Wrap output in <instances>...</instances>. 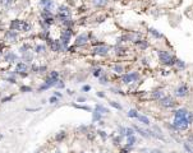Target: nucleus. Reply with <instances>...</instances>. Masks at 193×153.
I'll return each instance as SVG.
<instances>
[{"label": "nucleus", "mask_w": 193, "mask_h": 153, "mask_svg": "<svg viewBox=\"0 0 193 153\" xmlns=\"http://www.w3.org/2000/svg\"><path fill=\"white\" fill-rule=\"evenodd\" d=\"M10 30L12 31H18V30L28 31L30 30V24L24 23L23 21H18V19H15V21H13L10 23Z\"/></svg>", "instance_id": "f257e3e1"}, {"label": "nucleus", "mask_w": 193, "mask_h": 153, "mask_svg": "<svg viewBox=\"0 0 193 153\" xmlns=\"http://www.w3.org/2000/svg\"><path fill=\"white\" fill-rule=\"evenodd\" d=\"M159 57H160V61L162 64H166V65H171V64L175 63L174 57L166 52V51H159Z\"/></svg>", "instance_id": "f03ea898"}, {"label": "nucleus", "mask_w": 193, "mask_h": 153, "mask_svg": "<svg viewBox=\"0 0 193 153\" xmlns=\"http://www.w3.org/2000/svg\"><path fill=\"white\" fill-rule=\"evenodd\" d=\"M173 124H174V128H176L178 130H185L189 126V121L187 119H175Z\"/></svg>", "instance_id": "7ed1b4c3"}, {"label": "nucleus", "mask_w": 193, "mask_h": 153, "mask_svg": "<svg viewBox=\"0 0 193 153\" xmlns=\"http://www.w3.org/2000/svg\"><path fill=\"white\" fill-rule=\"evenodd\" d=\"M175 119H187L188 120V115L189 111L185 110V108H179V110L175 111Z\"/></svg>", "instance_id": "20e7f679"}, {"label": "nucleus", "mask_w": 193, "mask_h": 153, "mask_svg": "<svg viewBox=\"0 0 193 153\" xmlns=\"http://www.w3.org/2000/svg\"><path fill=\"white\" fill-rule=\"evenodd\" d=\"M137 79H138V74H137V73H131V74H125L123 76V82L127 83V84H129V83L137 81Z\"/></svg>", "instance_id": "39448f33"}, {"label": "nucleus", "mask_w": 193, "mask_h": 153, "mask_svg": "<svg viewBox=\"0 0 193 153\" xmlns=\"http://www.w3.org/2000/svg\"><path fill=\"white\" fill-rule=\"evenodd\" d=\"M188 94V87L187 85H181L178 89L175 91V96H178V97H184V96Z\"/></svg>", "instance_id": "423d86ee"}, {"label": "nucleus", "mask_w": 193, "mask_h": 153, "mask_svg": "<svg viewBox=\"0 0 193 153\" xmlns=\"http://www.w3.org/2000/svg\"><path fill=\"white\" fill-rule=\"evenodd\" d=\"M161 105L164 107H173L175 105V102L171 97H162L161 98Z\"/></svg>", "instance_id": "0eeeda50"}, {"label": "nucleus", "mask_w": 193, "mask_h": 153, "mask_svg": "<svg viewBox=\"0 0 193 153\" xmlns=\"http://www.w3.org/2000/svg\"><path fill=\"white\" fill-rule=\"evenodd\" d=\"M59 17L60 18H69L70 17V10L67 6H60L59 8Z\"/></svg>", "instance_id": "6e6552de"}, {"label": "nucleus", "mask_w": 193, "mask_h": 153, "mask_svg": "<svg viewBox=\"0 0 193 153\" xmlns=\"http://www.w3.org/2000/svg\"><path fill=\"white\" fill-rule=\"evenodd\" d=\"M108 51H109V47L108 46H100V47H95V49H94V52L97 54V55H101V56L106 55V54H108Z\"/></svg>", "instance_id": "1a4fd4ad"}, {"label": "nucleus", "mask_w": 193, "mask_h": 153, "mask_svg": "<svg viewBox=\"0 0 193 153\" xmlns=\"http://www.w3.org/2000/svg\"><path fill=\"white\" fill-rule=\"evenodd\" d=\"M87 41H88L87 34H81V36H78V37H77L76 43L78 45V46H81V45H85L86 42H87Z\"/></svg>", "instance_id": "9d476101"}, {"label": "nucleus", "mask_w": 193, "mask_h": 153, "mask_svg": "<svg viewBox=\"0 0 193 153\" xmlns=\"http://www.w3.org/2000/svg\"><path fill=\"white\" fill-rule=\"evenodd\" d=\"M42 19H44V21H46L47 23H51V22H53V14H51L49 10H45L42 13Z\"/></svg>", "instance_id": "9b49d317"}, {"label": "nucleus", "mask_w": 193, "mask_h": 153, "mask_svg": "<svg viewBox=\"0 0 193 153\" xmlns=\"http://www.w3.org/2000/svg\"><path fill=\"white\" fill-rule=\"evenodd\" d=\"M41 5L45 6V10H49L50 8L54 6V3L53 0H41Z\"/></svg>", "instance_id": "f8f14e48"}, {"label": "nucleus", "mask_w": 193, "mask_h": 153, "mask_svg": "<svg viewBox=\"0 0 193 153\" xmlns=\"http://www.w3.org/2000/svg\"><path fill=\"white\" fill-rule=\"evenodd\" d=\"M6 40H9V41H15V40H17V33H15V32L14 31H9L8 32V33H6Z\"/></svg>", "instance_id": "ddd939ff"}, {"label": "nucleus", "mask_w": 193, "mask_h": 153, "mask_svg": "<svg viewBox=\"0 0 193 153\" xmlns=\"http://www.w3.org/2000/svg\"><path fill=\"white\" fill-rule=\"evenodd\" d=\"M50 47H51V50H53V51H59V50H62V46H60V43L58 42V41H53V42L50 43Z\"/></svg>", "instance_id": "4468645a"}, {"label": "nucleus", "mask_w": 193, "mask_h": 153, "mask_svg": "<svg viewBox=\"0 0 193 153\" xmlns=\"http://www.w3.org/2000/svg\"><path fill=\"white\" fill-rule=\"evenodd\" d=\"M27 72V65L24 63H19L17 65V73H24Z\"/></svg>", "instance_id": "2eb2a0df"}, {"label": "nucleus", "mask_w": 193, "mask_h": 153, "mask_svg": "<svg viewBox=\"0 0 193 153\" xmlns=\"http://www.w3.org/2000/svg\"><path fill=\"white\" fill-rule=\"evenodd\" d=\"M108 4V0H94L95 6H105Z\"/></svg>", "instance_id": "dca6fc26"}, {"label": "nucleus", "mask_w": 193, "mask_h": 153, "mask_svg": "<svg viewBox=\"0 0 193 153\" xmlns=\"http://www.w3.org/2000/svg\"><path fill=\"white\" fill-rule=\"evenodd\" d=\"M96 111H100V114H108L109 112L108 108L101 106V105H97V106H96Z\"/></svg>", "instance_id": "f3484780"}, {"label": "nucleus", "mask_w": 193, "mask_h": 153, "mask_svg": "<svg viewBox=\"0 0 193 153\" xmlns=\"http://www.w3.org/2000/svg\"><path fill=\"white\" fill-rule=\"evenodd\" d=\"M5 59H6V61H14V60L17 59V56H15V54H12V52H9L8 55L5 56Z\"/></svg>", "instance_id": "a211bd4d"}, {"label": "nucleus", "mask_w": 193, "mask_h": 153, "mask_svg": "<svg viewBox=\"0 0 193 153\" xmlns=\"http://www.w3.org/2000/svg\"><path fill=\"white\" fill-rule=\"evenodd\" d=\"M134 142H136V136H134V135H131V136H128V142H127L128 147L133 145V144H134Z\"/></svg>", "instance_id": "6ab92c4d"}, {"label": "nucleus", "mask_w": 193, "mask_h": 153, "mask_svg": "<svg viewBox=\"0 0 193 153\" xmlns=\"http://www.w3.org/2000/svg\"><path fill=\"white\" fill-rule=\"evenodd\" d=\"M152 96H153L155 98H157V100H161V98L164 97V93H162L161 91H156V92H153Z\"/></svg>", "instance_id": "aec40b11"}, {"label": "nucleus", "mask_w": 193, "mask_h": 153, "mask_svg": "<svg viewBox=\"0 0 193 153\" xmlns=\"http://www.w3.org/2000/svg\"><path fill=\"white\" fill-rule=\"evenodd\" d=\"M128 116H129V117H138L140 115H138V112L136 110H131L129 112H128Z\"/></svg>", "instance_id": "412c9836"}, {"label": "nucleus", "mask_w": 193, "mask_h": 153, "mask_svg": "<svg viewBox=\"0 0 193 153\" xmlns=\"http://www.w3.org/2000/svg\"><path fill=\"white\" fill-rule=\"evenodd\" d=\"M138 119H140L141 121H142L143 124H146V125H149V124H150L149 117H146V116H138Z\"/></svg>", "instance_id": "4be33fe9"}, {"label": "nucleus", "mask_w": 193, "mask_h": 153, "mask_svg": "<svg viewBox=\"0 0 193 153\" xmlns=\"http://www.w3.org/2000/svg\"><path fill=\"white\" fill-rule=\"evenodd\" d=\"M150 32H151V33H152V34H153V36H155V37H157V38H161V37H162L161 34H160V33H159V32H157L156 30H153V28H151V30H150Z\"/></svg>", "instance_id": "5701e85b"}, {"label": "nucleus", "mask_w": 193, "mask_h": 153, "mask_svg": "<svg viewBox=\"0 0 193 153\" xmlns=\"http://www.w3.org/2000/svg\"><path fill=\"white\" fill-rule=\"evenodd\" d=\"M175 64H176V65H178V66H179V68H181V69H183V68H185V64H184V63H183V61H182V60H175Z\"/></svg>", "instance_id": "b1692460"}, {"label": "nucleus", "mask_w": 193, "mask_h": 153, "mask_svg": "<svg viewBox=\"0 0 193 153\" xmlns=\"http://www.w3.org/2000/svg\"><path fill=\"white\" fill-rule=\"evenodd\" d=\"M133 129H125V135H127V136H131V135H133Z\"/></svg>", "instance_id": "393cba45"}, {"label": "nucleus", "mask_w": 193, "mask_h": 153, "mask_svg": "<svg viewBox=\"0 0 193 153\" xmlns=\"http://www.w3.org/2000/svg\"><path fill=\"white\" fill-rule=\"evenodd\" d=\"M110 105H111L112 107L118 108V110H120V108H121V106H120V105H119V103H117V102H110Z\"/></svg>", "instance_id": "a878e982"}, {"label": "nucleus", "mask_w": 193, "mask_h": 153, "mask_svg": "<svg viewBox=\"0 0 193 153\" xmlns=\"http://www.w3.org/2000/svg\"><path fill=\"white\" fill-rule=\"evenodd\" d=\"M36 51H37V52H42V51H45V46H41V45H38V46L36 47Z\"/></svg>", "instance_id": "bb28decb"}, {"label": "nucleus", "mask_w": 193, "mask_h": 153, "mask_svg": "<svg viewBox=\"0 0 193 153\" xmlns=\"http://www.w3.org/2000/svg\"><path fill=\"white\" fill-rule=\"evenodd\" d=\"M99 119H100V112H99V111H95V114H94V121L99 120Z\"/></svg>", "instance_id": "cd10ccee"}, {"label": "nucleus", "mask_w": 193, "mask_h": 153, "mask_svg": "<svg viewBox=\"0 0 193 153\" xmlns=\"http://www.w3.org/2000/svg\"><path fill=\"white\" fill-rule=\"evenodd\" d=\"M50 78L58 79V73H56V72H51V73H50Z\"/></svg>", "instance_id": "c85d7f7f"}, {"label": "nucleus", "mask_w": 193, "mask_h": 153, "mask_svg": "<svg viewBox=\"0 0 193 153\" xmlns=\"http://www.w3.org/2000/svg\"><path fill=\"white\" fill-rule=\"evenodd\" d=\"M64 136H65V134H64V133H60V134H58V135H56V139L60 140V139H63Z\"/></svg>", "instance_id": "c756f323"}, {"label": "nucleus", "mask_w": 193, "mask_h": 153, "mask_svg": "<svg viewBox=\"0 0 193 153\" xmlns=\"http://www.w3.org/2000/svg\"><path fill=\"white\" fill-rule=\"evenodd\" d=\"M115 70H117V72L118 73H121V72H123V68H121V66H119V65H117V66H115V68H114Z\"/></svg>", "instance_id": "7c9ffc66"}, {"label": "nucleus", "mask_w": 193, "mask_h": 153, "mask_svg": "<svg viewBox=\"0 0 193 153\" xmlns=\"http://www.w3.org/2000/svg\"><path fill=\"white\" fill-rule=\"evenodd\" d=\"M100 72H101L100 69H95V70H94V75H95V76H99V75H100Z\"/></svg>", "instance_id": "2f4dec72"}, {"label": "nucleus", "mask_w": 193, "mask_h": 153, "mask_svg": "<svg viewBox=\"0 0 193 153\" xmlns=\"http://www.w3.org/2000/svg\"><path fill=\"white\" fill-rule=\"evenodd\" d=\"M50 102H51V103H56V102H58V98H56V97H51V98H50Z\"/></svg>", "instance_id": "473e14b6"}, {"label": "nucleus", "mask_w": 193, "mask_h": 153, "mask_svg": "<svg viewBox=\"0 0 193 153\" xmlns=\"http://www.w3.org/2000/svg\"><path fill=\"white\" fill-rule=\"evenodd\" d=\"M99 133H100V135H101V136H102V138H104V139L106 138V134H105L104 132H99Z\"/></svg>", "instance_id": "72a5a7b5"}, {"label": "nucleus", "mask_w": 193, "mask_h": 153, "mask_svg": "<svg viewBox=\"0 0 193 153\" xmlns=\"http://www.w3.org/2000/svg\"><path fill=\"white\" fill-rule=\"evenodd\" d=\"M83 91H90V87L88 85H85V87H83Z\"/></svg>", "instance_id": "f704fd0d"}, {"label": "nucleus", "mask_w": 193, "mask_h": 153, "mask_svg": "<svg viewBox=\"0 0 193 153\" xmlns=\"http://www.w3.org/2000/svg\"><path fill=\"white\" fill-rule=\"evenodd\" d=\"M22 91H30V88H28V87H22Z\"/></svg>", "instance_id": "c9c22d12"}, {"label": "nucleus", "mask_w": 193, "mask_h": 153, "mask_svg": "<svg viewBox=\"0 0 193 153\" xmlns=\"http://www.w3.org/2000/svg\"><path fill=\"white\" fill-rule=\"evenodd\" d=\"M97 96H99V97H104V93H101V92H100V93H97Z\"/></svg>", "instance_id": "e433bc0d"}, {"label": "nucleus", "mask_w": 193, "mask_h": 153, "mask_svg": "<svg viewBox=\"0 0 193 153\" xmlns=\"http://www.w3.org/2000/svg\"><path fill=\"white\" fill-rule=\"evenodd\" d=\"M6 1H8V4H9V3H12V1H14V0H6Z\"/></svg>", "instance_id": "4c0bfd02"}]
</instances>
